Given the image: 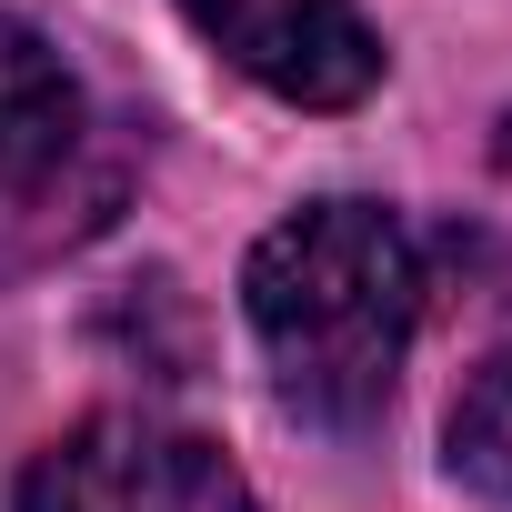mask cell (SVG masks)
Masks as SVG:
<instances>
[{"label":"cell","mask_w":512,"mask_h":512,"mask_svg":"<svg viewBox=\"0 0 512 512\" xmlns=\"http://www.w3.org/2000/svg\"><path fill=\"white\" fill-rule=\"evenodd\" d=\"M241 302H251V332H262L282 402L352 432L392 402V372L412 352L422 251L382 201H312L262 231Z\"/></svg>","instance_id":"1"},{"label":"cell","mask_w":512,"mask_h":512,"mask_svg":"<svg viewBox=\"0 0 512 512\" xmlns=\"http://www.w3.org/2000/svg\"><path fill=\"white\" fill-rule=\"evenodd\" d=\"M21 512H251V482L221 442L151 422V412H91L21 472Z\"/></svg>","instance_id":"2"},{"label":"cell","mask_w":512,"mask_h":512,"mask_svg":"<svg viewBox=\"0 0 512 512\" xmlns=\"http://www.w3.org/2000/svg\"><path fill=\"white\" fill-rule=\"evenodd\" d=\"M181 21L231 71H251L272 101H302V111H352L382 81V41L362 0H181Z\"/></svg>","instance_id":"3"},{"label":"cell","mask_w":512,"mask_h":512,"mask_svg":"<svg viewBox=\"0 0 512 512\" xmlns=\"http://www.w3.org/2000/svg\"><path fill=\"white\" fill-rule=\"evenodd\" d=\"M81 131H91V121H81L71 61H61L31 21L0 11V181L31 191V181L71 171V161H81Z\"/></svg>","instance_id":"4"},{"label":"cell","mask_w":512,"mask_h":512,"mask_svg":"<svg viewBox=\"0 0 512 512\" xmlns=\"http://www.w3.org/2000/svg\"><path fill=\"white\" fill-rule=\"evenodd\" d=\"M452 472L492 502H512V322L482 342V362L452 392Z\"/></svg>","instance_id":"5"}]
</instances>
